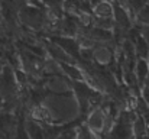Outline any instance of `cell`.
Returning <instances> with one entry per match:
<instances>
[{
    "instance_id": "1",
    "label": "cell",
    "mask_w": 149,
    "mask_h": 139,
    "mask_svg": "<svg viewBox=\"0 0 149 139\" xmlns=\"http://www.w3.org/2000/svg\"><path fill=\"white\" fill-rule=\"evenodd\" d=\"M41 103L49 112L52 125L64 126L71 123L80 116V107L72 92L67 94H49L45 93Z\"/></svg>"
},
{
    "instance_id": "2",
    "label": "cell",
    "mask_w": 149,
    "mask_h": 139,
    "mask_svg": "<svg viewBox=\"0 0 149 139\" xmlns=\"http://www.w3.org/2000/svg\"><path fill=\"white\" fill-rule=\"evenodd\" d=\"M19 25L22 29L44 38L48 29V25H49V17L45 9L26 4L19 12Z\"/></svg>"
},
{
    "instance_id": "3",
    "label": "cell",
    "mask_w": 149,
    "mask_h": 139,
    "mask_svg": "<svg viewBox=\"0 0 149 139\" xmlns=\"http://www.w3.org/2000/svg\"><path fill=\"white\" fill-rule=\"evenodd\" d=\"M91 62L103 68L113 70L116 65V45H94L91 51Z\"/></svg>"
},
{
    "instance_id": "4",
    "label": "cell",
    "mask_w": 149,
    "mask_h": 139,
    "mask_svg": "<svg viewBox=\"0 0 149 139\" xmlns=\"http://www.w3.org/2000/svg\"><path fill=\"white\" fill-rule=\"evenodd\" d=\"M42 89L49 94H67L72 92V83L64 74H55L42 78Z\"/></svg>"
},
{
    "instance_id": "5",
    "label": "cell",
    "mask_w": 149,
    "mask_h": 139,
    "mask_svg": "<svg viewBox=\"0 0 149 139\" xmlns=\"http://www.w3.org/2000/svg\"><path fill=\"white\" fill-rule=\"evenodd\" d=\"M84 125L90 131H93L97 136L104 139L106 136V115H104V110L101 106L94 107L84 116Z\"/></svg>"
},
{
    "instance_id": "6",
    "label": "cell",
    "mask_w": 149,
    "mask_h": 139,
    "mask_svg": "<svg viewBox=\"0 0 149 139\" xmlns=\"http://www.w3.org/2000/svg\"><path fill=\"white\" fill-rule=\"evenodd\" d=\"M114 6L113 1L107 0H94L91 4V13L96 19H106V17H113Z\"/></svg>"
},
{
    "instance_id": "7",
    "label": "cell",
    "mask_w": 149,
    "mask_h": 139,
    "mask_svg": "<svg viewBox=\"0 0 149 139\" xmlns=\"http://www.w3.org/2000/svg\"><path fill=\"white\" fill-rule=\"evenodd\" d=\"M148 74H149V59L136 58L135 59V64H133V75H135L136 83H138L139 87L143 86Z\"/></svg>"
},
{
    "instance_id": "8",
    "label": "cell",
    "mask_w": 149,
    "mask_h": 139,
    "mask_svg": "<svg viewBox=\"0 0 149 139\" xmlns=\"http://www.w3.org/2000/svg\"><path fill=\"white\" fill-rule=\"evenodd\" d=\"M133 26H136V28H139V29L149 26V6L145 4V6L136 13V16H135V19H133Z\"/></svg>"
},
{
    "instance_id": "9",
    "label": "cell",
    "mask_w": 149,
    "mask_h": 139,
    "mask_svg": "<svg viewBox=\"0 0 149 139\" xmlns=\"http://www.w3.org/2000/svg\"><path fill=\"white\" fill-rule=\"evenodd\" d=\"M75 139H101V138L97 136L93 131H90L83 122V123H78L77 128H75Z\"/></svg>"
},
{
    "instance_id": "10",
    "label": "cell",
    "mask_w": 149,
    "mask_h": 139,
    "mask_svg": "<svg viewBox=\"0 0 149 139\" xmlns=\"http://www.w3.org/2000/svg\"><path fill=\"white\" fill-rule=\"evenodd\" d=\"M139 97L142 98V101L149 107V87L142 86V87L139 89Z\"/></svg>"
},
{
    "instance_id": "11",
    "label": "cell",
    "mask_w": 149,
    "mask_h": 139,
    "mask_svg": "<svg viewBox=\"0 0 149 139\" xmlns=\"http://www.w3.org/2000/svg\"><path fill=\"white\" fill-rule=\"evenodd\" d=\"M26 3L31 4V6H35V7L45 9V3H47V0H26Z\"/></svg>"
},
{
    "instance_id": "12",
    "label": "cell",
    "mask_w": 149,
    "mask_h": 139,
    "mask_svg": "<svg viewBox=\"0 0 149 139\" xmlns=\"http://www.w3.org/2000/svg\"><path fill=\"white\" fill-rule=\"evenodd\" d=\"M141 35H142V38L145 39V42L148 44L149 46V26H146V28H142L141 29Z\"/></svg>"
},
{
    "instance_id": "13",
    "label": "cell",
    "mask_w": 149,
    "mask_h": 139,
    "mask_svg": "<svg viewBox=\"0 0 149 139\" xmlns=\"http://www.w3.org/2000/svg\"><path fill=\"white\" fill-rule=\"evenodd\" d=\"M143 86L149 87V74H148V77H146V80H145V83H143Z\"/></svg>"
},
{
    "instance_id": "14",
    "label": "cell",
    "mask_w": 149,
    "mask_h": 139,
    "mask_svg": "<svg viewBox=\"0 0 149 139\" xmlns=\"http://www.w3.org/2000/svg\"><path fill=\"white\" fill-rule=\"evenodd\" d=\"M146 6H149V0H146Z\"/></svg>"
},
{
    "instance_id": "15",
    "label": "cell",
    "mask_w": 149,
    "mask_h": 139,
    "mask_svg": "<svg viewBox=\"0 0 149 139\" xmlns=\"http://www.w3.org/2000/svg\"><path fill=\"white\" fill-rule=\"evenodd\" d=\"M0 68H1V67H0Z\"/></svg>"
}]
</instances>
